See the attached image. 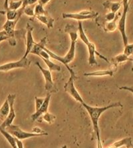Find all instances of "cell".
Wrapping results in <instances>:
<instances>
[{"label":"cell","instance_id":"cell-37","mask_svg":"<svg viewBox=\"0 0 133 148\" xmlns=\"http://www.w3.org/2000/svg\"><path fill=\"white\" fill-rule=\"evenodd\" d=\"M15 141H16V144L17 148H23V144L22 143L21 140H18V139L15 138Z\"/></svg>","mask_w":133,"mask_h":148},{"label":"cell","instance_id":"cell-29","mask_svg":"<svg viewBox=\"0 0 133 148\" xmlns=\"http://www.w3.org/2000/svg\"><path fill=\"white\" fill-rule=\"evenodd\" d=\"M37 1H38V0H22V2H23V3H22V7H21V8L18 11L23 14V12H22V10H23V9L25 8V7L35 5V4L37 3Z\"/></svg>","mask_w":133,"mask_h":148},{"label":"cell","instance_id":"cell-5","mask_svg":"<svg viewBox=\"0 0 133 148\" xmlns=\"http://www.w3.org/2000/svg\"><path fill=\"white\" fill-rule=\"evenodd\" d=\"M68 33L70 37V40H71V44H70V47L67 52V55L64 56V60L65 64H67V66L68 64L70 62H72L75 58V49H76V41L78 39V34L77 33L75 32L74 31L71 30H68Z\"/></svg>","mask_w":133,"mask_h":148},{"label":"cell","instance_id":"cell-8","mask_svg":"<svg viewBox=\"0 0 133 148\" xmlns=\"http://www.w3.org/2000/svg\"><path fill=\"white\" fill-rule=\"evenodd\" d=\"M36 65L39 69L40 71L41 72L43 76L45 78V88L48 92H55L57 91V88H56L55 84H54L52 75H51V72L49 69H45L40 65L39 62H36Z\"/></svg>","mask_w":133,"mask_h":148},{"label":"cell","instance_id":"cell-41","mask_svg":"<svg viewBox=\"0 0 133 148\" xmlns=\"http://www.w3.org/2000/svg\"><path fill=\"white\" fill-rule=\"evenodd\" d=\"M127 148H132V147H127Z\"/></svg>","mask_w":133,"mask_h":148},{"label":"cell","instance_id":"cell-34","mask_svg":"<svg viewBox=\"0 0 133 148\" xmlns=\"http://www.w3.org/2000/svg\"><path fill=\"white\" fill-rule=\"evenodd\" d=\"M32 132H33V133H36V134H44V133H45V132L42 129H41L40 127H33Z\"/></svg>","mask_w":133,"mask_h":148},{"label":"cell","instance_id":"cell-16","mask_svg":"<svg viewBox=\"0 0 133 148\" xmlns=\"http://www.w3.org/2000/svg\"><path fill=\"white\" fill-rule=\"evenodd\" d=\"M38 21H39L41 23L44 24L45 25L47 26V28L50 29L53 27V24H54V20L53 18L51 17L48 13L42 15H39V16L35 17Z\"/></svg>","mask_w":133,"mask_h":148},{"label":"cell","instance_id":"cell-1","mask_svg":"<svg viewBox=\"0 0 133 148\" xmlns=\"http://www.w3.org/2000/svg\"><path fill=\"white\" fill-rule=\"evenodd\" d=\"M82 106L85 108L90 116L92 124H93V130L96 134V139H101L100 132H99V120L101 116L105 111L108 110L113 108L122 107L123 105L120 102H114L111 104L108 105V106H105L103 107H93L84 102L82 104Z\"/></svg>","mask_w":133,"mask_h":148},{"label":"cell","instance_id":"cell-39","mask_svg":"<svg viewBox=\"0 0 133 148\" xmlns=\"http://www.w3.org/2000/svg\"><path fill=\"white\" fill-rule=\"evenodd\" d=\"M61 148H68V147H67V145H63V146L62 147H61Z\"/></svg>","mask_w":133,"mask_h":148},{"label":"cell","instance_id":"cell-32","mask_svg":"<svg viewBox=\"0 0 133 148\" xmlns=\"http://www.w3.org/2000/svg\"><path fill=\"white\" fill-rule=\"evenodd\" d=\"M10 39V36H9L8 33H6V31L4 30L0 31V42L6 41V40H9Z\"/></svg>","mask_w":133,"mask_h":148},{"label":"cell","instance_id":"cell-25","mask_svg":"<svg viewBox=\"0 0 133 148\" xmlns=\"http://www.w3.org/2000/svg\"><path fill=\"white\" fill-rule=\"evenodd\" d=\"M22 3H23L22 0H19V1H11L9 2L8 10L18 11L21 8Z\"/></svg>","mask_w":133,"mask_h":148},{"label":"cell","instance_id":"cell-23","mask_svg":"<svg viewBox=\"0 0 133 148\" xmlns=\"http://www.w3.org/2000/svg\"><path fill=\"white\" fill-rule=\"evenodd\" d=\"M23 13L19 12V11H13L8 10L6 11V17L7 20H11L13 21L17 19H20Z\"/></svg>","mask_w":133,"mask_h":148},{"label":"cell","instance_id":"cell-24","mask_svg":"<svg viewBox=\"0 0 133 148\" xmlns=\"http://www.w3.org/2000/svg\"><path fill=\"white\" fill-rule=\"evenodd\" d=\"M43 62L46 64V65L48 67L49 70L51 72L52 71H60L61 66L57 64H55L49 59H42Z\"/></svg>","mask_w":133,"mask_h":148},{"label":"cell","instance_id":"cell-20","mask_svg":"<svg viewBox=\"0 0 133 148\" xmlns=\"http://www.w3.org/2000/svg\"><path fill=\"white\" fill-rule=\"evenodd\" d=\"M0 133L6 139V140L10 143L11 147L12 148H17L16 141H15V138L14 136H13L12 134L7 132L5 129L1 128V127H0Z\"/></svg>","mask_w":133,"mask_h":148},{"label":"cell","instance_id":"cell-27","mask_svg":"<svg viewBox=\"0 0 133 148\" xmlns=\"http://www.w3.org/2000/svg\"><path fill=\"white\" fill-rule=\"evenodd\" d=\"M34 8H35V5H29V6H27L25 8L22 12L28 16H30V17H34Z\"/></svg>","mask_w":133,"mask_h":148},{"label":"cell","instance_id":"cell-38","mask_svg":"<svg viewBox=\"0 0 133 148\" xmlns=\"http://www.w3.org/2000/svg\"><path fill=\"white\" fill-rule=\"evenodd\" d=\"M9 2H10V0H5L4 1V3H3V6L5 10L7 11L8 10V5H9Z\"/></svg>","mask_w":133,"mask_h":148},{"label":"cell","instance_id":"cell-26","mask_svg":"<svg viewBox=\"0 0 133 148\" xmlns=\"http://www.w3.org/2000/svg\"><path fill=\"white\" fill-rule=\"evenodd\" d=\"M47 13L45 10L44 9V6H43L40 4H37V5H35L34 8V17L36 16H39V15H45L47 14Z\"/></svg>","mask_w":133,"mask_h":148},{"label":"cell","instance_id":"cell-14","mask_svg":"<svg viewBox=\"0 0 133 148\" xmlns=\"http://www.w3.org/2000/svg\"><path fill=\"white\" fill-rule=\"evenodd\" d=\"M117 68H118L117 66H112L111 69H109V70L96 71L94 72H91V73H86L84 74V76L85 77H106V76L112 77L114 75V73L116 71Z\"/></svg>","mask_w":133,"mask_h":148},{"label":"cell","instance_id":"cell-11","mask_svg":"<svg viewBox=\"0 0 133 148\" xmlns=\"http://www.w3.org/2000/svg\"><path fill=\"white\" fill-rule=\"evenodd\" d=\"M39 43L41 45V48L43 49V50L45 51H46V52L48 53V55H49V57H50V58H51V59H55L56 60H57V61L61 62L62 64H63L65 66V67H67V69H68V71L69 72L70 75H71V76H73V77H76L75 75V72H74V71L73 70V69L70 68V67L69 66H67L66 64H65V60H64V58L63 57H60V56H58L57 55H56L55 53H54L53 52H52L51 50H49V49H48L47 48H46L45 47V43H46V37H45L43 38V39L41 40Z\"/></svg>","mask_w":133,"mask_h":148},{"label":"cell","instance_id":"cell-40","mask_svg":"<svg viewBox=\"0 0 133 148\" xmlns=\"http://www.w3.org/2000/svg\"><path fill=\"white\" fill-rule=\"evenodd\" d=\"M130 61H132V62H133V59H132V58H130Z\"/></svg>","mask_w":133,"mask_h":148},{"label":"cell","instance_id":"cell-7","mask_svg":"<svg viewBox=\"0 0 133 148\" xmlns=\"http://www.w3.org/2000/svg\"><path fill=\"white\" fill-rule=\"evenodd\" d=\"M15 98H16V95H12L10 94L8 96L7 100H8L9 104H10V112H9L8 116H7V118L5 119V120H3V122L2 124L0 125V127L3 129H6V127L10 126L12 124V123L14 121L15 118V109H14V102Z\"/></svg>","mask_w":133,"mask_h":148},{"label":"cell","instance_id":"cell-35","mask_svg":"<svg viewBox=\"0 0 133 148\" xmlns=\"http://www.w3.org/2000/svg\"><path fill=\"white\" fill-rule=\"evenodd\" d=\"M119 90H127L128 92H130L132 94H133V87L132 86H121L119 87Z\"/></svg>","mask_w":133,"mask_h":148},{"label":"cell","instance_id":"cell-15","mask_svg":"<svg viewBox=\"0 0 133 148\" xmlns=\"http://www.w3.org/2000/svg\"><path fill=\"white\" fill-rule=\"evenodd\" d=\"M103 5L105 10H109L110 12L116 13L121 9L122 3L121 2H112L107 0L103 3Z\"/></svg>","mask_w":133,"mask_h":148},{"label":"cell","instance_id":"cell-4","mask_svg":"<svg viewBox=\"0 0 133 148\" xmlns=\"http://www.w3.org/2000/svg\"><path fill=\"white\" fill-rule=\"evenodd\" d=\"M99 15V13L91 10H83L79 13H63L62 17L63 19H71L82 21L84 20L93 19Z\"/></svg>","mask_w":133,"mask_h":148},{"label":"cell","instance_id":"cell-30","mask_svg":"<svg viewBox=\"0 0 133 148\" xmlns=\"http://www.w3.org/2000/svg\"><path fill=\"white\" fill-rule=\"evenodd\" d=\"M124 54L127 57H130V56H132L133 59V43L127 44V45L125 46V49H124Z\"/></svg>","mask_w":133,"mask_h":148},{"label":"cell","instance_id":"cell-10","mask_svg":"<svg viewBox=\"0 0 133 148\" xmlns=\"http://www.w3.org/2000/svg\"><path fill=\"white\" fill-rule=\"evenodd\" d=\"M88 51H89V59H88V62H89V65L94 66V65H98V62L96 59V55H98L101 59L105 60L106 62H109V60H108L107 58L104 56L101 55L100 53L96 51V47L95 45L93 42L90 41V42L87 45Z\"/></svg>","mask_w":133,"mask_h":148},{"label":"cell","instance_id":"cell-33","mask_svg":"<svg viewBox=\"0 0 133 148\" xmlns=\"http://www.w3.org/2000/svg\"><path fill=\"white\" fill-rule=\"evenodd\" d=\"M115 17H116V13H112V12H109L105 15V18L106 21L109 22V21H112V20H114Z\"/></svg>","mask_w":133,"mask_h":148},{"label":"cell","instance_id":"cell-3","mask_svg":"<svg viewBox=\"0 0 133 148\" xmlns=\"http://www.w3.org/2000/svg\"><path fill=\"white\" fill-rule=\"evenodd\" d=\"M6 130L9 132V133L12 134L13 136H14L15 138L18 139L19 140H25V139L33 138V137H41L47 136L48 134L45 132L44 134H36L33 132H27L20 128V127L16 125L12 124L10 126L6 127L5 129Z\"/></svg>","mask_w":133,"mask_h":148},{"label":"cell","instance_id":"cell-18","mask_svg":"<svg viewBox=\"0 0 133 148\" xmlns=\"http://www.w3.org/2000/svg\"><path fill=\"white\" fill-rule=\"evenodd\" d=\"M123 146H126L127 147H132V141L131 138H123L121 140L117 141L114 142L113 144L110 145L107 148H120Z\"/></svg>","mask_w":133,"mask_h":148},{"label":"cell","instance_id":"cell-9","mask_svg":"<svg viewBox=\"0 0 133 148\" xmlns=\"http://www.w3.org/2000/svg\"><path fill=\"white\" fill-rule=\"evenodd\" d=\"M76 78V77H73V76H70V78L68 81L65 84L64 88L65 91L69 94V95L72 96L74 99L76 101L80 102L81 104L84 103V100H83V98L81 97L80 94L76 88H75V84H74V81Z\"/></svg>","mask_w":133,"mask_h":148},{"label":"cell","instance_id":"cell-12","mask_svg":"<svg viewBox=\"0 0 133 148\" xmlns=\"http://www.w3.org/2000/svg\"><path fill=\"white\" fill-rule=\"evenodd\" d=\"M33 27L29 23L27 24L26 27V50L23 57H28L35 42L33 37Z\"/></svg>","mask_w":133,"mask_h":148},{"label":"cell","instance_id":"cell-22","mask_svg":"<svg viewBox=\"0 0 133 148\" xmlns=\"http://www.w3.org/2000/svg\"><path fill=\"white\" fill-rule=\"evenodd\" d=\"M10 112V104H9L8 100H6L0 108V120L3 121L8 116Z\"/></svg>","mask_w":133,"mask_h":148},{"label":"cell","instance_id":"cell-28","mask_svg":"<svg viewBox=\"0 0 133 148\" xmlns=\"http://www.w3.org/2000/svg\"><path fill=\"white\" fill-rule=\"evenodd\" d=\"M43 120L48 124H53L56 120V116L52 114L49 113L48 112L43 114Z\"/></svg>","mask_w":133,"mask_h":148},{"label":"cell","instance_id":"cell-31","mask_svg":"<svg viewBox=\"0 0 133 148\" xmlns=\"http://www.w3.org/2000/svg\"><path fill=\"white\" fill-rule=\"evenodd\" d=\"M35 108H36V111H37L39 109V108L41 106V105L43 104V103L44 102L45 98H38V97H35Z\"/></svg>","mask_w":133,"mask_h":148},{"label":"cell","instance_id":"cell-19","mask_svg":"<svg viewBox=\"0 0 133 148\" xmlns=\"http://www.w3.org/2000/svg\"><path fill=\"white\" fill-rule=\"evenodd\" d=\"M130 58L126 56L125 54H120V55H116V57H112L111 59L109 60V62H111L112 66H115L118 67L119 64L123 63V62L130 61Z\"/></svg>","mask_w":133,"mask_h":148},{"label":"cell","instance_id":"cell-17","mask_svg":"<svg viewBox=\"0 0 133 148\" xmlns=\"http://www.w3.org/2000/svg\"><path fill=\"white\" fill-rule=\"evenodd\" d=\"M121 13H118L116 14V17L114 20L112 21H109L105 24V31L106 32H113L118 28V22L120 19Z\"/></svg>","mask_w":133,"mask_h":148},{"label":"cell","instance_id":"cell-13","mask_svg":"<svg viewBox=\"0 0 133 148\" xmlns=\"http://www.w3.org/2000/svg\"><path fill=\"white\" fill-rule=\"evenodd\" d=\"M51 100V94L48 93L46 96V97L45 98L44 102L41 105V106L39 108V109L37 111H35L34 114H33L31 115V118L32 119L33 121L37 120L38 118H39L41 116L43 115L44 114L48 112V108L49 105V102H50Z\"/></svg>","mask_w":133,"mask_h":148},{"label":"cell","instance_id":"cell-6","mask_svg":"<svg viewBox=\"0 0 133 148\" xmlns=\"http://www.w3.org/2000/svg\"><path fill=\"white\" fill-rule=\"evenodd\" d=\"M30 64L31 61L28 59V57H23L17 61L10 62L0 65V71L8 72L15 69H27L30 66Z\"/></svg>","mask_w":133,"mask_h":148},{"label":"cell","instance_id":"cell-21","mask_svg":"<svg viewBox=\"0 0 133 148\" xmlns=\"http://www.w3.org/2000/svg\"><path fill=\"white\" fill-rule=\"evenodd\" d=\"M78 36L79 37L81 41H82L84 43L87 45L90 42V41L88 39L87 35L85 33L84 29L83 27V23L81 21H78Z\"/></svg>","mask_w":133,"mask_h":148},{"label":"cell","instance_id":"cell-2","mask_svg":"<svg viewBox=\"0 0 133 148\" xmlns=\"http://www.w3.org/2000/svg\"><path fill=\"white\" fill-rule=\"evenodd\" d=\"M129 2L130 0H123L122 1L121 3L123 5V11L118 22V29L121 34L124 46H126L128 44V37L127 32H126V21H127V13L128 10H129Z\"/></svg>","mask_w":133,"mask_h":148},{"label":"cell","instance_id":"cell-36","mask_svg":"<svg viewBox=\"0 0 133 148\" xmlns=\"http://www.w3.org/2000/svg\"><path fill=\"white\" fill-rule=\"evenodd\" d=\"M51 0H38L37 2H38V3L40 4V5L45 6V5H47V4Z\"/></svg>","mask_w":133,"mask_h":148}]
</instances>
